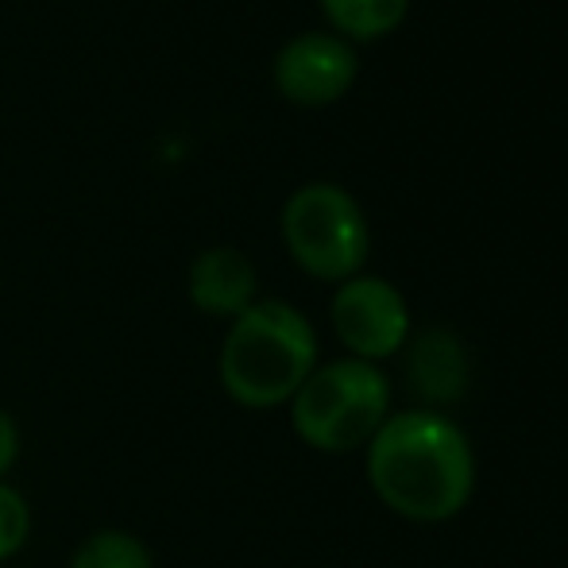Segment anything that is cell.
Instances as JSON below:
<instances>
[{"instance_id":"1","label":"cell","mask_w":568,"mask_h":568,"mask_svg":"<svg viewBox=\"0 0 568 568\" xmlns=\"http://www.w3.org/2000/svg\"><path fill=\"white\" fill-rule=\"evenodd\" d=\"M367 484L398 518L449 523L476 491V453L468 434L445 414H390L367 442Z\"/></svg>"},{"instance_id":"2","label":"cell","mask_w":568,"mask_h":568,"mask_svg":"<svg viewBox=\"0 0 568 568\" xmlns=\"http://www.w3.org/2000/svg\"><path fill=\"white\" fill-rule=\"evenodd\" d=\"M317 367V333L291 302H252L221 344V387L247 410L291 403Z\"/></svg>"},{"instance_id":"3","label":"cell","mask_w":568,"mask_h":568,"mask_svg":"<svg viewBox=\"0 0 568 568\" xmlns=\"http://www.w3.org/2000/svg\"><path fill=\"white\" fill-rule=\"evenodd\" d=\"M390 418V379L367 359H333L310 372L291 398V426L298 442L317 453L367 449L379 426Z\"/></svg>"},{"instance_id":"4","label":"cell","mask_w":568,"mask_h":568,"mask_svg":"<svg viewBox=\"0 0 568 568\" xmlns=\"http://www.w3.org/2000/svg\"><path fill=\"white\" fill-rule=\"evenodd\" d=\"M283 240L294 263L325 283L359 275L372 252V232L359 202L337 182H310L283 205Z\"/></svg>"},{"instance_id":"5","label":"cell","mask_w":568,"mask_h":568,"mask_svg":"<svg viewBox=\"0 0 568 568\" xmlns=\"http://www.w3.org/2000/svg\"><path fill=\"white\" fill-rule=\"evenodd\" d=\"M333 329L352 359L379 364L410 344V306L379 275H352L333 294Z\"/></svg>"},{"instance_id":"6","label":"cell","mask_w":568,"mask_h":568,"mask_svg":"<svg viewBox=\"0 0 568 568\" xmlns=\"http://www.w3.org/2000/svg\"><path fill=\"white\" fill-rule=\"evenodd\" d=\"M359 59L352 43L333 31H302L275 54V85L298 105H329L352 90Z\"/></svg>"},{"instance_id":"7","label":"cell","mask_w":568,"mask_h":568,"mask_svg":"<svg viewBox=\"0 0 568 568\" xmlns=\"http://www.w3.org/2000/svg\"><path fill=\"white\" fill-rule=\"evenodd\" d=\"M255 267L240 247H205L190 267V298L202 314L240 317L255 302Z\"/></svg>"},{"instance_id":"8","label":"cell","mask_w":568,"mask_h":568,"mask_svg":"<svg viewBox=\"0 0 568 568\" xmlns=\"http://www.w3.org/2000/svg\"><path fill=\"white\" fill-rule=\"evenodd\" d=\"M406 375H410L414 395H422L426 403H456L468 387V356L453 333L429 329L410 344Z\"/></svg>"},{"instance_id":"9","label":"cell","mask_w":568,"mask_h":568,"mask_svg":"<svg viewBox=\"0 0 568 568\" xmlns=\"http://www.w3.org/2000/svg\"><path fill=\"white\" fill-rule=\"evenodd\" d=\"M322 8L337 23L341 36L372 43V39L390 36L406 20L410 0H322Z\"/></svg>"},{"instance_id":"10","label":"cell","mask_w":568,"mask_h":568,"mask_svg":"<svg viewBox=\"0 0 568 568\" xmlns=\"http://www.w3.org/2000/svg\"><path fill=\"white\" fill-rule=\"evenodd\" d=\"M70 568H155V561H151V549L135 534L98 530L78 546Z\"/></svg>"},{"instance_id":"11","label":"cell","mask_w":568,"mask_h":568,"mask_svg":"<svg viewBox=\"0 0 568 568\" xmlns=\"http://www.w3.org/2000/svg\"><path fill=\"white\" fill-rule=\"evenodd\" d=\"M28 534H31L28 503H23V495L16 491V487H8L4 479H0V561L20 554Z\"/></svg>"},{"instance_id":"12","label":"cell","mask_w":568,"mask_h":568,"mask_svg":"<svg viewBox=\"0 0 568 568\" xmlns=\"http://www.w3.org/2000/svg\"><path fill=\"white\" fill-rule=\"evenodd\" d=\"M16 456H20V429H16V422L0 410V476L12 468Z\"/></svg>"}]
</instances>
